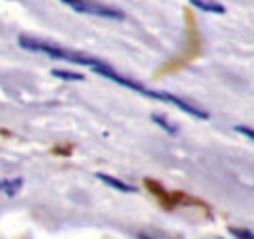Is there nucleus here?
I'll use <instances>...</instances> for the list:
<instances>
[{"label":"nucleus","mask_w":254,"mask_h":239,"mask_svg":"<svg viewBox=\"0 0 254 239\" xmlns=\"http://www.w3.org/2000/svg\"><path fill=\"white\" fill-rule=\"evenodd\" d=\"M63 4L71 6L78 13L84 15H95V17H103V19H124V13L118 11L114 6H107L97 0H61Z\"/></svg>","instance_id":"f03ea898"},{"label":"nucleus","mask_w":254,"mask_h":239,"mask_svg":"<svg viewBox=\"0 0 254 239\" xmlns=\"http://www.w3.org/2000/svg\"><path fill=\"white\" fill-rule=\"evenodd\" d=\"M151 120H153V122H156V124H160V126L166 130V132H170V134H177V128H172V126H170V124H168V122H166V120L162 118V116L153 114V116H151Z\"/></svg>","instance_id":"0eeeda50"},{"label":"nucleus","mask_w":254,"mask_h":239,"mask_svg":"<svg viewBox=\"0 0 254 239\" xmlns=\"http://www.w3.org/2000/svg\"><path fill=\"white\" fill-rule=\"evenodd\" d=\"M53 76L65 78V80H82L84 78L82 73H71V71H65V69H53Z\"/></svg>","instance_id":"423d86ee"},{"label":"nucleus","mask_w":254,"mask_h":239,"mask_svg":"<svg viewBox=\"0 0 254 239\" xmlns=\"http://www.w3.org/2000/svg\"><path fill=\"white\" fill-rule=\"evenodd\" d=\"M19 44L23 49L34 51V53H42L47 57L53 59H63V61H69V63H78V65H86L90 67L93 65V57H86V55H80L74 51H67V49H61L57 44H51V42H44V40H36V38H28V36H21Z\"/></svg>","instance_id":"f257e3e1"},{"label":"nucleus","mask_w":254,"mask_h":239,"mask_svg":"<svg viewBox=\"0 0 254 239\" xmlns=\"http://www.w3.org/2000/svg\"><path fill=\"white\" fill-rule=\"evenodd\" d=\"M231 231V235L235 237V239H254V233L252 231H248V229H229Z\"/></svg>","instance_id":"6e6552de"},{"label":"nucleus","mask_w":254,"mask_h":239,"mask_svg":"<svg viewBox=\"0 0 254 239\" xmlns=\"http://www.w3.org/2000/svg\"><path fill=\"white\" fill-rule=\"evenodd\" d=\"M139 239H151V237H147V235H139Z\"/></svg>","instance_id":"9d476101"},{"label":"nucleus","mask_w":254,"mask_h":239,"mask_svg":"<svg viewBox=\"0 0 254 239\" xmlns=\"http://www.w3.org/2000/svg\"><path fill=\"white\" fill-rule=\"evenodd\" d=\"M21 185H23L21 179H6V180H0V193H4V195H15V193L21 189Z\"/></svg>","instance_id":"39448f33"},{"label":"nucleus","mask_w":254,"mask_h":239,"mask_svg":"<svg viewBox=\"0 0 254 239\" xmlns=\"http://www.w3.org/2000/svg\"><path fill=\"white\" fill-rule=\"evenodd\" d=\"M193 6H197L199 11H208V13H216V15H223L225 13V6L219 2H212V0H189Z\"/></svg>","instance_id":"20e7f679"},{"label":"nucleus","mask_w":254,"mask_h":239,"mask_svg":"<svg viewBox=\"0 0 254 239\" xmlns=\"http://www.w3.org/2000/svg\"><path fill=\"white\" fill-rule=\"evenodd\" d=\"M97 179H99V180H103L105 185H110V187L118 189V191H126V193L134 191V187H132V185H128V182H124V180H118V179L110 177V174H103V172H99V174H97Z\"/></svg>","instance_id":"7ed1b4c3"},{"label":"nucleus","mask_w":254,"mask_h":239,"mask_svg":"<svg viewBox=\"0 0 254 239\" xmlns=\"http://www.w3.org/2000/svg\"><path fill=\"white\" fill-rule=\"evenodd\" d=\"M235 132L246 134L248 139H252V141H254V130H252V128H248V126H235Z\"/></svg>","instance_id":"1a4fd4ad"}]
</instances>
